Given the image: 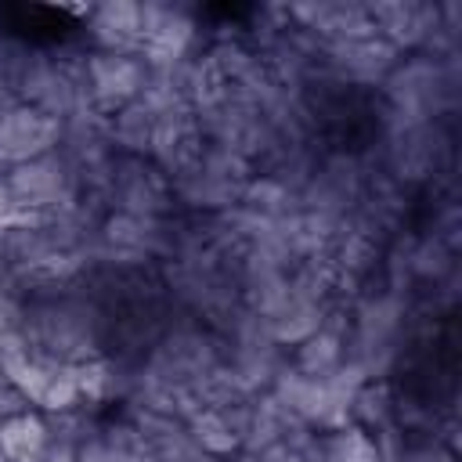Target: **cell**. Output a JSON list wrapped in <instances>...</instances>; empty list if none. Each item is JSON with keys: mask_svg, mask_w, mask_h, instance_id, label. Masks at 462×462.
Here are the masks:
<instances>
[{"mask_svg": "<svg viewBox=\"0 0 462 462\" xmlns=\"http://www.w3.org/2000/svg\"><path fill=\"white\" fill-rule=\"evenodd\" d=\"M22 332L36 354L61 365H79L87 357L108 354V321L97 300L87 292L83 278L58 292L25 300Z\"/></svg>", "mask_w": 462, "mask_h": 462, "instance_id": "cell-1", "label": "cell"}, {"mask_svg": "<svg viewBox=\"0 0 462 462\" xmlns=\"http://www.w3.org/2000/svg\"><path fill=\"white\" fill-rule=\"evenodd\" d=\"M458 58H430V54H401L393 72L375 90L386 116L397 119H448L458 108Z\"/></svg>", "mask_w": 462, "mask_h": 462, "instance_id": "cell-2", "label": "cell"}, {"mask_svg": "<svg viewBox=\"0 0 462 462\" xmlns=\"http://www.w3.org/2000/svg\"><path fill=\"white\" fill-rule=\"evenodd\" d=\"M368 177L372 166L357 148H321L318 166L300 191V209L350 220L365 195Z\"/></svg>", "mask_w": 462, "mask_h": 462, "instance_id": "cell-3", "label": "cell"}, {"mask_svg": "<svg viewBox=\"0 0 462 462\" xmlns=\"http://www.w3.org/2000/svg\"><path fill=\"white\" fill-rule=\"evenodd\" d=\"M105 213H134V217H173V180L148 159L137 155H116L112 173L101 191Z\"/></svg>", "mask_w": 462, "mask_h": 462, "instance_id": "cell-4", "label": "cell"}, {"mask_svg": "<svg viewBox=\"0 0 462 462\" xmlns=\"http://www.w3.org/2000/svg\"><path fill=\"white\" fill-rule=\"evenodd\" d=\"M4 177H7L18 206L32 209V213H61V209H72L83 202L79 177L61 152L11 166V170H4Z\"/></svg>", "mask_w": 462, "mask_h": 462, "instance_id": "cell-5", "label": "cell"}, {"mask_svg": "<svg viewBox=\"0 0 462 462\" xmlns=\"http://www.w3.org/2000/svg\"><path fill=\"white\" fill-rule=\"evenodd\" d=\"M83 87L90 108L101 116H116L119 108L134 105L148 87V65L141 54H116V51H87L83 54Z\"/></svg>", "mask_w": 462, "mask_h": 462, "instance_id": "cell-6", "label": "cell"}, {"mask_svg": "<svg viewBox=\"0 0 462 462\" xmlns=\"http://www.w3.org/2000/svg\"><path fill=\"white\" fill-rule=\"evenodd\" d=\"M199 47V14L177 0H144L141 4V58L144 65H166L188 58Z\"/></svg>", "mask_w": 462, "mask_h": 462, "instance_id": "cell-7", "label": "cell"}, {"mask_svg": "<svg viewBox=\"0 0 462 462\" xmlns=\"http://www.w3.org/2000/svg\"><path fill=\"white\" fill-rule=\"evenodd\" d=\"M61 130H65L61 119L14 101L11 108L0 112V170H11V166H22V162L58 152Z\"/></svg>", "mask_w": 462, "mask_h": 462, "instance_id": "cell-8", "label": "cell"}, {"mask_svg": "<svg viewBox=\"0 0 462 462\" xmlns=\"http://www.w3.org/2000/svg\"><path fill=\"white\" fill-rule=\"evenodd\" d=\"M397 61H401V54L383 36L325 43V72L357 90H379Z\"/></svg>", "mask_w": 462, "mask_h": 462, "instance_id": "cell-9", "label": "cell"}, {"mask_svg": "<svg viewBox=\"0 0 462 462\" xmlns=\"http://www.w3.org/2000/svg\"><path fill=\"white\" fill-rule=\"evenodd\" d=\"M202 148H206V137H202L195 108L180 105V108H170V112L155 116V130H152V144H148V162H155L170 180L184 177L199 162Z\"/></svg>", "mask_w": 462, "mask_h": 462, "instance_id": "cell-10", "label": "cell"}, {"mask_svg": "<svg viewBox=\"0 0 462 462\" xmlns=\"http://www.w3.org/2000/svg\"><path fill=\"white\" fill-rule=\"evenodd\" d=\"M368 18L375 25V36H383L397 54H419L440 22V4H433V0H368Z\"/></svg>", "mask_w": 462, "mask_h": 462, "instance_id": "cell-11", "label": "cell"}, {"mask_svg": "<svg viewBox=\"0 0 462 462\" xmlns=\"http://www.w3.org/2000/svg\"><path fill=\"white\" fill-rule=\"evenodd\" d=\"M285 11L292 25L318 36L321 43L375 36L368 4H357V0H303V4H285Z\"/></svg>", "mask_w": 462, "mask_h": 462, "instance_id": "cell-12", "label": "cell"}, {"mask_svg": "<svg viewBox=\"0 0 462 462\" xmlns=\"http://www.w3.org/2000/svg\"><path fill=\"white\" fill-rule=\"evenodd\" d=\"M90 51L141 54V4L137 0H105L83 11Z\"/></svg>", "mask_w": 462, "mask_h": 462, "instance_id": "cell-13", "label": "cell"}, {"mask_svg": "<svg viewBox=\"0 0 462 462\" xmlns=\"http://www.w3.org/2000/svg\"><path fill=\"white\" fill-rule=\"evenodd\" d=\"M328 310H332V303H318V300H303V296L289 292L285 303L271 318H263V325H267V336L282 350H292L296 343H303L307 336H314L325 325Z\"/></svg>", "mask_w": 462, "mask_h": 462, "instance_id": "cell-14", "label": "cell"}, {"mask_svg": "<svg viewBox=\"0 0 462 462\" xmlns=\"http://www.w3.org/2000/svg\"><path fill=\"white\" fill-rule=\"evenodd\" d=\"M51 444V426L40 408H22L0 422V455L4 462H40Z\"/></svg>", "mask_w": 462, "mask_h": 462, "instance_id": "cell-15", "label": "cell"}, {"mask_svg": "<svg viewBox=\"0 0 462 462\" xmlns=\"http://www.w3.org/2000/svg\"><path fill=\"white\" fill-rule=\"evenodd\" d=\"M350 426H361L372 437L397 426V386L390 379H365L350 401Z\"/></svg>", "mask_w": 462, "mask_h": 462, "instance_id": "cell-16", "label": "cell"}, {"mask_svg": "<svg viewBox=\"0 0 462 462\" xmlns=\"http://www.w3.org/2000/svg\"><path fill=\"white\" fill-rule=\"evenodd\" d=\"M238 206L245 213H253L256 220H263V224H278V220H285L300 209V195L292 188H285L282 180L267 177V173H253L242 188Z\"/></svg>", "mask_w": 462, "mask_h": 462, "instance_id": "cell-17", "label": "cell"}, {"mask_svg": "<svg viewBox=\"0 0 462 462\" xmlns=\"http://www.w3.org/2000/svg\"><path fill=\"white\" fill-rule=\"evenodd\" d=\"M152 130H155V112L144 108L141 101L119 108V112L108 119V141H112L116 155H137V159H148Z\"/></svg>", "mask_w": 462, "mask_h": 462, "instance_id": "cell-18", "label": "cell"}, {"mask_svg": "<svg viewBox=\"0 0 462 462\" xmlns=\"http://www.w3.org/2000/svg\"><path fill=\"white\" fill-rule=\"evenodd\" d=\"M314 462H379V448L361 426L325 430L314 440Z\"/></svg>", "mask_w": 462, "mask_h": 462, "instance_id": "cell-19", "label": "cell"}, {"mask_svg": "<svg viewBox=\"0 0 462 462\" xmlns=\"http://www.w3.org/2000/svg\"><path fill=\"white\" fill-rule=\"evenodd\" d=\"M184 426H188L191 440H195L209 458H217V462H224V458H231V455L242 451V440L235 437V430L227 426V419L220 415V408H195V411L184 419Z\"/></svg>", "mask_w": 462, "mask_h": 462, "instance_id": "cell-20", "label": "cell"}, {"mask_svg": "<svg viewBox=\"0 0 462 462\" xmlns=\"http://www.w3.org/2000/svg\"><path fill=\"white\" fill-rule=\"evenodd\" d=\"M25 328V303L11 282H0V343Z\"/></svg>", "mask_w": 462, "mask_h": 462, "instance_id": "cell-21", "label": "cell"}, {"mask_svg": "<svg viewBox=\"0 0 462 462\" xmlns=\"http://www.w3.org/2000/svg\"><path fill=\"white\" fill-rule=\"evenodd\" d=\"M25 213H29V209H22V206H18V199H14V191H11V184H7V177H4V170H0V231H7V227H14V224H22V220H25Z\"/></svg>", "mask_w": 462, "mask_h": 462, "instance_id": "cell-22", "label": "cell"}, {"mask_svg": "<svg viewBox=\"0 0 462 462\" xmlns=\"http://www.w3.org/2000/svg\"><path fill=\"white\" fill-rule=\"evenodd\" d=\"M76 462H116V458L108 455L105 440H101V426H97V433H94V437H87V440L76 448Z\"/></svg>", "mask_w": 462, "mask_h": 462, "instance_id": "cell-23", "label": "cell"}, {"mask_svg": "<svg viewBox=\"0 0 462 462\" xmlns=\"http://www.w3.org/2000/svg\"><path fill=\"white\" fill-rule=\"evenodd\" d=\"M22 408H29V404H25V397H22V393H18V390L0 375V422H4L7 415L22 411Z\"/></svg>", "mask_w": 462, "mask_h": 462, "instance_id": "cell-24", "label": "cell"}, {"mask_svg": "<svg viewBox=\"0 0 462 462\" xmlns=\"http://www.w3.org/2000/svg\"><path fill=\"white\" fill-rule=\"evenodd\" d=\"M0 282H11V267H7V260H4V253H0Z\"/></svg>", "mask_w": 462, "mask_h": 462, "instance_id": "cell-25", "label": "cell"}, {"mask_svg": "<svg viewBox=\"0 0 462 462\" xmlns=\"http://www.w3.org/2000/svg\"><path fill=\"white\" fill-rule=\"evenodd\" d=\"M0 112H4V108H0Z\"/></svg>", "mask_w": 462, "mask_h": 462, "instance_id": "cell-26", "label": "cell"}]
</instances>
